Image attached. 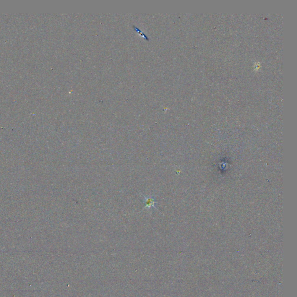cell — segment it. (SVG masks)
Segmentation results:
<instances>
[{
  "instance_id": "1",
  "label": "cell",
  "mask_w": 297,
  "mask_h": 297,
  "mask_svg": "<svg viewBox=\"0 0 297 297\" xmlns=\"http://www.w3.org/2000/svg\"><path fill=\"white\" fill-rule=\"evenodd\" d=\"M143 203L145 204V208L147 209H150L152 207H155V201L153 197H144Z\"/></svg>"
}]
</instances>
